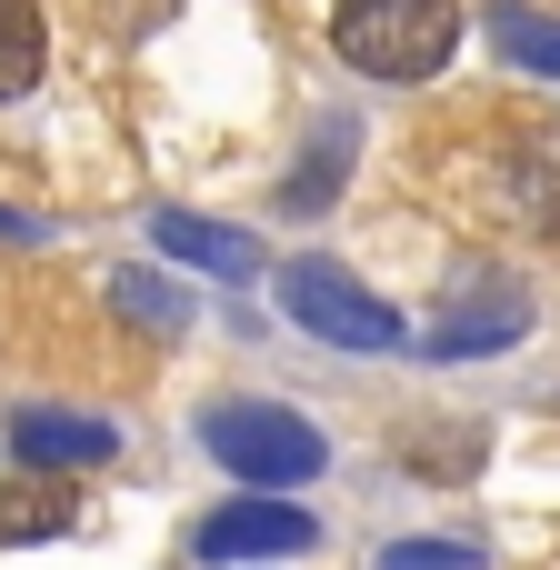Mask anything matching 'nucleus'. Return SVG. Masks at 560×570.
<instances>
[{
	"instance_id": "1",
	"label": "nucleus",
	"mask_w": 560,
	"mask_h": 570,
	"mask_svg": "<svg viewBox=\"0 0 560 570\" xmlns=\"http://www.w3.org/2000/svg\"><path fill=\"white\" fill-rule=\"evenodd\" d=\"M200 451L220 471H240L250 491H301V481L331 471V441L301 411H281V401H210L200 411Z\"/></svg>"
},
{
	"instance_id": "2",
	"label": "nucleus",
	"mask_w": 560,
	"mask_h": 570,
	"mask_svg": "<svg viewBox=\"0 0 560 570\" xmlns=\"http://www.w3.org/2000/svg\"><path fill=\"white\" fill-rule=\"evenodd\" d=\"M331 50L371 80H431L461 50V10L451 0H341Z\"/></svg>"
},
{
	"instance_id": "3",
	"label": "nucleus",
	"mask_w": 560,
	"mask_h": 570,
	"mask_svg": "<svg viewBox=\"0 0 560 570\" xmlns=\"http://www.w3.org/2000/svg\"><path fill=\"white\" fill-rule=\"evenodd\" d=\"M271 291H281L291 331H311V341H331V351H401V311H391V301H371V291H361L341 261H321V250L281 261V271H271Z\"/></svg>"
},
{
	"instance_id": "4",
	"label": "nucleus",
	"mask_w": 560,
	"mask_h": 570,
	"mask_svg": "<svg viewBox=\"0 0 560 570\" xmlns=\"http://www.w3.org/2000/svg\"><path fill=\"white\" fill-rule=\"evenodd\" d=\"M311 541H321V521L291 511V501H230L190 531L200 561H281V551H311Z\"/></svg>"
},
{
	"instance_id": "5",
	"label": "nucleus",
	"mask_w": 560,
	"mask_h": 570,
	"mask_svg": "<svg viewBox=\"0 0 560 570\" xmlns=\"http://www.w3.org/2000/svg\"><path fill=\"white\" fill-rule=\"evenodd\" d=\"M120 441H110V421H80V411H20L10 421V461L20 471H90V461H110Z\"/></svg>"
},
{
	"instance_id": "6",
	"label": "nucleus",
	"mask_w": 560,
	"mask_h": 570,
	"mask_svg": "<svg viewBox=\"0 0 560 570\" xmlns=\"http://www.w3.org/2000/svg\"><path fill=\"white\" fill-rule=\"evenodd\" d=\"M150 240H160L170 261H190V271H220V281H250V271H261V240L230 230V220H200V210H160Z\"/></svg>"
},
{
	"instance_id": "7",
	"label": "nucleus",
	"mask_w": 560,
	"mask_h": 570,
	"mask_svg": "<svg viewBox=\"0 0 560 570\" xmlns=\"http://www.w3.org/2000/svg\"><path fill=\"white\" fill-rule=\"evenodd\" d=\"M60 531H80V481L70 471L0 481V541H60Z\"/></svg>"
},
{
	"instance_id": "8",
	"label": "nucleus",
	"mask_w": 560,
	"mask_h": 570,
	"mask_svg": "<svg viewBox=\"0 0 560 570\" xmlns=\"http://www.w3.org/2000/svg\"><path fill=\"white\" fill-rule=\"evenodd\" d=\"M521 331H531V301L491 291V311H451V321L431 331V361H471V351H511Z\"/></svg>"
},
{
	"instance_id": "9",
	"label": "nucleus",
	"mask_w": 560,
	"mask_h": 570,
	"mask_svg": "<svg viewBox=\"0 0 560 570\" xmlns=\"http://www.w3.org/2000/svg\"><path fill=\"white\" fill-rule=\"evenodd\" d=\"M491 50H501L511 70H541V80H560V20H551V10L501 0V10H491Z\"/></svg>"
},
{
	"instance_id": "10",
	"label": "nucleus",
	"mask_w": 560,
	"mask_h": 570,
	"mask_svg": "<svg viewBox=\"0 0 560 570\" xmlns=\"http://www.w3.org/2000/svg\"><path fill=\"white\" fill-rule=\"evenodd\" d=\"M50 60V30H40V0H0V100H20Z\"/></svg>"
},
{
	"instance_id": "11",
	"label": "nucleus",
	"mask_w": 560,
	"mask_h": 570,
	"mask_svg": "<svg viewBox=\"0 0 560 570\" xmlns=\"http://www.w3.org/2000/svg\"><path fill=\"white\" fill-rule=\"evenodd\" d=\"M110 301H120L140 331H180V321H190V291H180V281H160V271H120V281H110Z\"/></svg>"
},
{
	"instance_id": "12",
	"label": "nucleus",
	"mask_w": 560,
	"mask_h": 570,
	"mask_svg": "<svg viewBox=\"0 0 560 570\" xmlns=\"http://www.w3.org/2000/svg\"><path fill=\"white\" fill-rule=\"evenodd\" d=\"M381 570H481V551L471 541H391Z\"/></svg>"
},
{
	"instance_id": "13",
	"label": "nucleus",
	"mask_w": 560,
	"mask_h": 570,
	"mask_svg": "<svg viewBox=\"0 0 560 570\" xmlns=\"http://www.w3.org/2000/svg\"><path fill=\"white\" fill-rule=\"evenodd\" d=\"M0 240H30V220H20V210H0Z\"/></svg>"
}]
</instances>
